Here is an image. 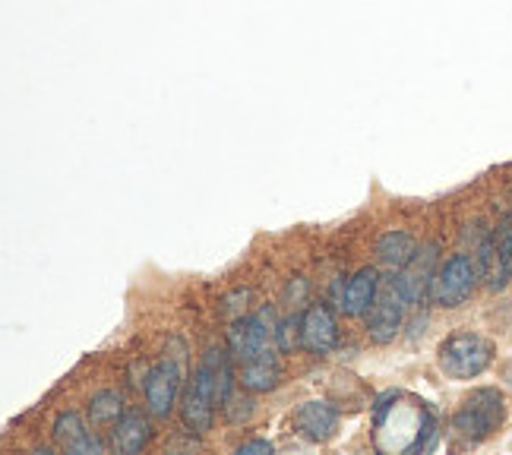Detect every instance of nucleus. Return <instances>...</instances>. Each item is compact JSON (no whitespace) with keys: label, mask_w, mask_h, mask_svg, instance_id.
I'll return each instance as SVG.
<instances>
[{"label":"nucleus","mask_w":512,"mask_h":455,"mask_svg":"<svg viewBox=\"0 0 512 455\" xmlns=\"http://www.w3.org/2000/svg\"><path fill=\"white\" fill-rule=\"evenodd\" d=\"M478 266L471 260L468 253H452L449 260L440 263L437 275H433V288H430V298L437 307H462L471 291L478 285Z\"/></svg>","instance_id":"20e7f679"},{"label":"nucleus","mask_w":512,"mask_h":455,"mask_svg":"<svg viewBox=\"0 0 512 455\" xmlns=\"http://www.w3.org/2000/svg\"><path fill=\"white\" fill-rule=\"evenodd\" d=\"M181 380H184V361L165 358L146 373L143 395H146V411L152 418H168V414L181 402Z\"/></svg>","instance_id":"423d86ee"},{"label":"nucleus","mask_w":512,"mask_h":455,"mask_svg":"<svg viewBox=\"0 0 512 455\" xmlns=\"http://www.w3.org/2000/svg\"><path fill=\"white\" fill-rule=\"evenodd\" d=\"M405 298L399 294L396 282H389L380 288L377 301L367 310V335L373 345H389L402 329V316H405Z\"/></svg>","instance_id":"0eeeda50"},{"label":"nucleus","mask_w":512,"mask_h":455,"mask_svg":"<svg viewBox=\"0 0 512 455\" xmlns=\"http://www.w3.org/2000/svg\"><path fill=\"white\" fill-rule=\"evenodd\" d=\"M377 294H380V275L373 266H364L345 282L339 294V310L345 316H367V310L377 301Z\"/></svg>","instance_id":"f8f14e48"},{"label":"nucleus","mask_w":512,"mask_h":455,"mask_svg":"<svg viewBox=\"0 0 512 455\" xmlns=\"http://www.w3.org/2000/svg\"><path fill=\"white\" fill-rule=\"evenodd\" d=\"M339 345V323L326 304H307L301 313V348L310 354H329Z\"/></svg>","instance_id":"1a4fd4ad"},{"label":"nucleus","mask_w":512,"mask_h":455,"mask_svg":"<svg viewBox=\"0 0 512 455\" xmlns=\"http://www.w3.org/2000/svg\"><path fill=\"white\" fill-rule=\"evenodd\" d=\"M294 433L310 443H326L339 430V408L329 402H304L294 411Z\"/></svg>","instance_id":"9d476101"},{"label":"nucleus","mask_w":512,"mask_h":455,"mask_svg":"<svg viewBox=\"0 0 512 455\" xmlns=\"http://www.w3.org/2000/svg\"><path fill=\"white\" fill-rule=\"evenodd\" d=\"M51 437L64 452H80V455L83 452H105V443L95 437V433L86 427L83 414H76V411L57 414V421L51 427Z\"/></svg>","instance_id":"9b49d317"},{"label":"nucleus","mask_w":512,"mask_h":455,"mask_svg":"<svg viewBox=\"0 0 512 455\" xmlns=\"http://www.w3.org/2000/svg\"><path fill=\"white\" fill-rule=\"evenodd\" d=\"M275 323H272V313L263 307L260 313H247L238 316L234 326L228 329V351H231V361L234 364H247L253 361L256 354H263L266 348H272L275 342Z\"/></svg>","instance_id":"39448f33"},{"label":"nucleus","mask_w":512,"mask_h":455,"mask_svg":"<svg viewBox=\"0 0 512 455\" xmlns=\"http://www.w3.org/2000/svg\"><path fill=\"white\" fill-rule=\"evenodd\" d=\"M494 241H497V256H500V263H503V272L512 275V212L500 222Z\"/></svg>","instance_id":"f3484780"},{"label":"nucleus","mask_w":512,"mask_h":455,"mask_svg":"<svg viewBox=\"0 0 512 455\" xmlns=\"http://www.w3.org/2000/svg\"><path fill=\"white\" fill-rule=\"evenodd\" d=\"M437 253H440L437 244H424V247H418V253L411 256V263L402 266L396 279H392L408 307L421 304V301L427 298V294H430V288H433V275H437V269H440V266H437Z\"/></svg>","instance_id":"6e6552de"},{"label":"nucleus","mask_w":512,"mask_h":455,"mask_svg":"<svg viewBox=\"0 0 512 455\" xmlns=\"http://www.w3.org/2000/svg\"><path fill=\"white\" fill-rule=\"evenodd\" d=\"M124 414V399L117 392L105 389V392H98L92 395V402H89V421L95 427H105V424H114L117 418Z\"/></svg>","instance_id":"dca6fc26"},{"label":"nucleus","mask_w":512,"mask_h":455,"mask_svg":"<svg viewBox=\"0 0 512 455\" xmlns=\"http://www.w3.org/2000/svg\"><path fill=\"white\" fill-rule=\"evenodd\" d=\"M506 421V399L497 389H478L452 414V433L465 443H481L503 427Z\"/></svg>","instance_id":"f03ea898"},{"label":"nucleus","mask_w":512,"mask_h":455,"mask_svg":"<svg viewBox=\"0 0 512 455\" xmlns=\"http://www.w3.org/2000/svg\"><path fill=\"white\" fill-rule=\"evenodd\" d=\"M222 411H225V418L231 421V424H241V421H250L253 418V402L250 399H238V395H231V399L222 405Z\"/></svg>","instance_id":"a211bd4d"},{"label":"nucleus","mask_w":512,"mask_h":455,"mask_svg":"<svg viewBox=\"0 0 512 455\" xmlns=\"http://www.w3.org/2000/svg\"><path fill=\"white\" fill-rule=\"evenodd\" d=\"M418 253V241H415V234H408L402 228L396 231H386L380 241H377V260L389 269H402L411 263V256Z\"/></svg>","instance_id":"2eb2a0df"},{"label":"nucleus","mask_w":512,"mask_h":455,"mask_svg":"<svg viewBox=\"0 0 512 455\" xmlns=\"http://www.w3.org/2000/svg\"><path fill=\"white\" fill-rule=\"evenodd\" d=\"M149 433H152L149 421L143 418L140 411H124L121 418L111 424V449L133 455V452H140L149 443Z\"/></svg>","instance_id":"4468645a"},{"label":"nucleus","mask_w":512,"mask_h":455,"mask_svg":"<svg viewBox=\"0 0 512 455\" xmlns=\"http://www.w3.org/2000/svg\"><path fill=\"white\" fill-rule=\"evenodd\" d=\"M238 452H241V455H253V452L272 455V443H269V440H250V443H241Z\"/></svg>","instance_id":"6ab92c4d"},{"label":"nucleus","mask_w":512,"mask_h":455,"mask_svg":"<svg viewBox=\"0 0 512 455\" xmlns=\"http://www.w3.org/2000/svg\"><path fill=\"white\" fill-rule=\"evenodd\" d=\"M279 380H282V364H279V348L275 345L238 367V383L247 392H269L279 386Z\"/></svg>","instance_id":"ddd939ff"},{"label":"nucleus","mask_w":512,"mask_h":455,"mask_svg":"<svg viewBox=\"0 0 512 455\" xmlns=\"http://www.w3.org/2000/svg\"><path fill=\"white\" fill-rule=\"evenodd\" d=\"M490 358H494V345L475 332H456L440 345V370L452 380H475L487 370Z\"/></svg>","instance_id":"7ed1b4c3"},{"label":"nucleus","mask_w":512,"mask_h":455,"mask_svg":"<svg viewBox=\"0 0 512 455\" xmlns=\"http://www.w3.org/2000/svg\"><path fill=\"white\" fill-rule=\"evenodd\" d=\"M231 351L225 348H209L203 354L200 367L193 370L190 386L181 395V421L190 433L203 437L215 424V408H222L231 399Z\"/></svg>","instance_id":"f257e3e1"}]
</instances>
